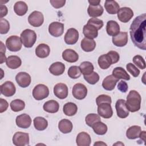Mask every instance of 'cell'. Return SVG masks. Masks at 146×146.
<instances>
[{"instance_id":"cell-1","label":"cell","mask_w":146,"mask_h":146,"mask_svg":"<svg viewBox=\"0 0 146 146\" xmlns=\"http://www.w3.org/2000/svg\"><path fill=\"white\" fill-rule=\"evenodd\" d=\"M146 14L136 17L131 25L129 34L132 42L135 46L143 50H146Z\"/></svg>"},{"instance_id":"cell-2","label":"cell","mask_w":146,"mask_h":146,"mask_svg":"<svg viewBox=\"0 0 146 146\" xmlns=\"http://www.w3.org/2000/svg\"><path fill=\"white\" fill-rule=\"evenodd\" d=\"M141 98L138 92L135 90L129 91L127 96L125 104L129 111L135 112L139 111L140 108Z\"/></svg>"},{"instance_id":"cell-3","label":"cell","mask_w":146,"mask_h":146,"mask_svg":"<svg viewBox=\"0 0 146 146\" xmlns=\"http://www.w3.org/2000/svg\"><path fill=\"white\" fill-rule=\"evenodd\" d=\"M20 38L23 46L27 48L31 47L36 42V34L34 30L26 29L21 34Z\"/></svg>"},{"instance_id":"cell-4","label":"cell","mask_w":146,"mask_h":146,"mask_svg":"<svg viewBox=\"0 0 146 146\" xmlns=\"http://www.w3.org/2000/svg\"><path fill=\"white\" fill-rule=\"evenodd\" d=\"M21 38L17 35H11L6 40V46L9 50L13 52L19 51L22 48Z\"/></svg>"},{"instance_id":"cell-5","label":"cell","mask_w":146,"mask_h":146,"mask_svg":"<svg viewBox=\"0 0 146 146\" xmlns=\"http://www.w3.org/2000/svg\"><path fill=\"white\" fill-rule=\"evenodd\" d=\"M49 95L48 88L44 84H39L33 90V96L36 100H40L46 98Z\"/></svg>"},{"instance_id":"cell-6","label":"cell","mask_w":146,"mask_h":146,"mask_svg":"<svg viewBox=\"0 0 146 146\" xmlns=\"http://www.w3.org/2000/svg\"><path fill=\"white\" fill-rule=\"evenodd\" d=\"M13 143L16 146H25L29 145V135L22 132H16L13 137Z\"/></svg>"},{"instance_id":"cell-7","label":"cell","mask_w":146,"mask_h":146,"mask_svg":"<svg viewBox=\"0 0 146 146\" xmlns=\"http://www.w3.org/2000/svg\"><path fill=\"white\" fill-rule=\"evenodd\" d=\"M28 22L30 25L34 27L40 26L44 22L43 14L38 11H34L28 17Z\"/></svg>"},{"instance_id":"cell-8","label":"cell","mask_w":146,"mask_h":146,"mask_svg":"<svg viewBox=\"0 0 146 146\" xmlns=\"http://www.w3.org/2000/svg\"><path fill=\"white\" fill-rule=\"evenodd\" d=\"M72 94L75 99L82 100L87 96V88L83 84L76 83L72 88Z\"/></svg>"},{"instance_id":"cell-9","label":"cell","mask_w":146,"mask_h":146,"mask_svg":"<svg viewBox=\"0 0 146 146\" xmlns=\"http://www.w3.org/2000/svg\"><path fill=\"white\" fill-rule=\"evenodd\" d=\"M117 18L120 21L123 23L129 22L133 16L132 10L128 7L120 8L117 13Z\"/></svg>"},{"instance_id":"cell-10","label":"cell","mask_w":146,"mask_h":146,"mask_svg":"<svg viewBox=\"0 0 146 146\" xmlns=\"http://www.w3.org/2000/svg\"><path fill=\"white\" fill-rule=\"evenodd\" d=\"M48 31L54 37L60 36L64 32V24L59 22H53L49 25Z\"/></svg>"},{"instance_id":"cell-11","label":"cell","mask_w":146,"mask_h":146,"mask_svg":"<svg viewBox=\"0 0 146 146\" xmlns=\"http://www.w3.org/2000/svg\"><path fill=\"white\" fill-rule=\"evenodd\" d=\"M117 115L119 117L124 119L129 115V111L127 108L125 101L124 99H119L115 104Z\"/></svg>"},{"instance_id":"cell-12","label":"cell","mask_w":146,"mask_h":146,"mask_svg":"<svg viewBox=\"0 0 146 146\" xmlns=\"http://www.w3.org/2000/svg\"><path fill=\"white\" fill-rule=\"evenodd\" d=\"M98 113L99 116L105 119H109L113 115L111 104L104 103L98 106Z\"/></svg>"},{"instance_id":"cell-13","label":"cell","mask_w":146,"mask_h":146,"mask_svg":"<svg viewBox=\"0 0 146 146\" xmlns=\"http://www.w3.org/2000/svg\"><path fill=\"white\" fill-rule=\"evenodd\" d=\"M15 80L17 84L22 88L28 87L31 81L30 75L25 72H20L18 73L15 76Z\"/></svg>"},{"instance_id":"cell-14","label":"cell","mask_w":146,"mask_h":146,"mask_svg":"<svg viewBox=\"0 0 146 146\" xmlns=\"http://www.w3.org/2000/svg\"><path fill=\"white\" fill-rule=\"evenodd\" d=\"M54 94L58 98L64 99L68 96V87L64 83H57L54 87Z\"/></svg>"},{"instance_id":"cell-15","label":"cell","mask_w":146,"mask_h":146,"mask_svg":"<svg viewBox=\"0 0 146 146\" xmlns=\"http://www.w3.org/2000/svg\"><path fill=\"white\" fill-rule=\"evenodd\" d=\"M79 39V33L74 28H70L67 30L64 35V41L67 44H75Z\"/></svg>"},{"instance_id":"cell-16","label":"cell","mask_w":146,"mask_h":146,"mask_svg":"<svg viewBox=\"0 0 146 146\" xmlns=\"http://www.w3.org/2000/svg\"><path fill=\"white\" fill-rule=\"evenodd\" d=\"M16 88L14 83L10 81H6L1 85V93L6 97L14 95Z\"/></svg>"},{"instance_id":"cell-17","label":"cell","mask_w":146,"mask_h":146,"mask_svg":"<svg viewBox=\"0 0 146 146\" xmlns=\"http://www.w3.org/2000/svg\"><path fill=\"white\" fill-rule=\"evenodd\" d=\"M15 123L17 125L19 128H28L31 125V119L29 115L23 113L17 116Z\"/></svg>"},{"instance_id":"cell-18","label":"cell","mask_w":146,"mask_h":146,"mask_svg":"<svg viewBox=\"0 0 146 146\" xmlns=\"http://www.w3.org/2000/svg\"><path fill=\"white\" fill-rule=\"evenodd\" d=\"M128 42V33L124 31L119 32V34L112 37L113 44L117 47H123Z\"/></svg>"},{"instance_id":"cell-19","label":"cell","mask_w":146,"mask_h":146,"mask_svg":"<svg viewBox=\"0 0 146 146\" xmlns=\"http://www.w3.org/2000/svg\"><path fill=\"white\" fill-rule=\"evenodd\" d=\"M83 33L86 38L93 39L98 36V30L93 25L87 23L83 26Z\"/></svg>"},{"instance_id":"cell-20","label":"cell","mask_w":146,"mask_h":146,"mask_svg":"<svg viewBox=\"0 0 146 146\" xmlns=\"http://www.w3.org/2000/svg\"><path fill=\"white\" fill-rule=\"evenodd\" d=\"M119 79L115 78L112 75H110L106 76L102 82V87L104 89L107 91L113 90Z\"/></svg>"},{"instance_id":"cell-21","label":"cell","mask_w":146,"mask_h":146,"mask_svg":"<svg viewBox=\"0 0 146 146\" xmlns=\"http://www.w3.org/2000/svg\"><path fill=\"white\" fill-rule=\"evenodd\" d=\"M91 142L90 135L86 132H81L76 136V143L78 146H89Z\"/></svg>"},{"instance_id":"cell-22","label":"cell","mask_w":146,"mask_h":146,"mask_svg":"<svg viewBox=\"0 0 146 146\" xmlns=\"http://www.w3.org/2000/svg\"><path fill=\"white\" fill-rule=\"evenodd\" d=\"M62 58L66 62L74 63L78 61L79 59V55L74 50L68 48L62 52Z\"/></svg>"},{"instance_id":"cell-23","label":"cell","mask_w":146,"mask_h":146,"mask_svg":"<svg viewBox=\"0 0 146 146\" xmlns=\"http://www.w3.org/2000/svg\"><path fill=\"white\" fill-rule=\"evenodd\" d=\"M49 71L51 74L55 76L63 74L65 71V65L62 62H56L53 63L49 67Z\"/></svg>"},{"instance_id":"cell-24","label":"cell","mask_w":146,"mask_h":146,"mask_svg":"<svg viewBox=\"0 0 146 146\" xmlns=\"http://www.w3.org/2000/svg\"><path fill=\"white\" fill-rule=\"evenodd\" d=\"M106 31L110 36H115L120 32V26L117 22L115 21H109L107 23Z\"/></svg>"},{"instance_id":"cell-25","label":"cell","mask_w":146,"mask_h":146,"mask_svg":"<svg viewBox=\"0 0 146 146\" xmlns=\"http://www.w3.org/2000/svg\"><path fill=\"white\" fill-rule=\"evenodd\" d=\"M98 62L99 66L103 70L107 69L111 64H113V62L108 53L100 55L98 58Z\"/></svg>"},{"instance_id":"cell-26","label":"cell","mask_w":146,"mask_h":146,"mask_svg":"<svg viewBox=\"0 0 146 146\" xmlns=\"http://www.w3.org/2000/svg\"><path fill=\"white\" fill-rule=\"evenodd\" d=\"M50 52L49 46L44 43L39 44L35 48L36 55L40 58H45L47 57Z\"/></svg>"},{"instance_id":"cell-27","label":"cell","mask_w":146,"mask_h":146,"mask_svg":"<svg viewBox=\"0 0 146 146\" xmlns=\"http://www.w3.org/2000/svg\"><path fill=\"white\" fill-rule=\"evenodd\" d=\"M82 49L86 52L92 51L96 47V42L94 39L84 38L80 43Z\"/></svg>"},{"instance_id":"cell-28","label":"cell","mask_w":146,"mask_h":146,"mask_svg":"<svg viewBox=\"0 0 146 146\" xmlns=\"http://www.w3.org/2000/svg\"><path fill=\"white\" fill-rule=\"evenodd\" d=\"M6 63L9 68L11 69H16L21 66L22 60L18 56L11 55L7 58Z\"/></svg>"},{"instance_id":"cell-29","label":"cell","mask_w":146,"mask_h":146,"mask_svg":"<svg viewBox=\"0 0 146 146\" xmlns=\"http://www.w3.org/2000/svg\"><path fill=\"white\" fill-rule=\"evenodd\" d=\"M43 108L45 111L48 113H56L59 111V104L56 101L50 100L44 103Z\"/></svg>"},{"instance_id":"cell-30","label":"cell","mask_w":146,"mask_h":146,"mask_svg":"<svg viewBox=\"0 0 146 146\" xmlns=\"http://www.w3.org/2000/svg\"><path fill=\"white\" fill-rule=\"evenodd\" d=\"M104 11V9L103 7L100 5H89L87 12L88 15L92 18H96L101 16Z\"/></svg>"},{"instance_id":"cell-31","label":"cell","mask_w":146,"mask_h":146,"mask_svg":"<svg viewBox=\"0 0 146 146\" xmlns=\"http://www.w3.org/2000/svg\"><path fill=\"white\" fill-rule=\"evenodd\" d=\"M104 7L107 12L110 14H115L120 9L119 5L115 1H106Z\"/></svg>"},{"instance_id":"cell-32","label":"cell","mask_w":146,"mask_h":146,"mask_svg":"<svg viewBox=\"0 0 146 146\" xmlns=\"http://www.w3.org/2000/svg\"><path fill=\"white\" fill-rule=\"evenodd\" d=\"M112 75L119 80L124 79L125 80H129L130 79V76L126 71L121 67H115L112 71Z\"/></svg>"},{"instance_id":"cell-33","label":"cell","mask_w":146,"mask_h":146,"mask_svg":"<svg viewBox=\"0 0 146 146\" xmlns=\"http://www.w3.org/2000/svg\"><path fill=\"white\" fill-rule=\"evenodd\" d=\"M73 128L72 122L68 119H62L58 124V128L63 133H68L71 132Z\"/></svg>"},{"instance_id":"cell-34","label":"cell","mask_w":146,"mask_h":146,"mask_svg":"<svg viewBox=\"0 0 146 146\" xmlns=\"http://www.w3.org/2000/svg\"><path fill=\"white\" fill-rule=\"evenodd\" d=\"M14 11L19 16L24 15L28 11V6L23 1H18L14 5Z\"/></svg>"},{"instance_id":"cell-35","label":"cell","mask_w":146,"mask_h":146,"mask_svg":"<svg viewBox=\"0 0 146 146\" xmlns=\"http://www.w3.org/2000/svg\"><path fill=\"white\" fill-rule=\"evenodd\" d=\"M141 131V129L140 126L132 125L127 130L126 136L129 139H135L139 137Z\"/></svg>"},{"instance_id":"cell-36","label":"cell","mask_w":146,"mask_h":146,"mask_svg":"<svg viewBox=\"0 0 146 146\" xmlns=\"http://www.w3.org/2000/svg\"><path fill=\"white\" fill-rule=\"evenodd\" d=\"M34 125L36 129L38 131H43L48 126L47 120L43 117L37 116L34 119Z\"/></svg>"},{"instance_id":"cell-37","label":"cell","mask_w":146,"mask_h":146,"mask_svg":"<svg viewBox=\"0 0 146 146\" xmlns=\"http://www.w3.org/2000/svg\"><path fill=\"white\" fill-rule=\"evenodd\" d=\"M63 111L64 113L67 116H74L77 112L78 107L75 103L72 102H68L64 105Z\"/></svg>"},{"instance_id":"cell-38","label":"cell","mask_w":146,"mask_h":146,"mask_svg":"<svg viewBox=\"0 0 146 146\" xmlns=\"http://www.w3.org/2000/svg\"><path fill=\"white\" fill-rule=\"evenodd\" d=\"M79 68L83 75H87L91 74L94 70V67L92 63L88 61H84L80 63Z\"/></svg>"},{"instance_id":"cell-39","label":"cell","mask_w":146,"mask_h":146,"mask_svg":"<svg viewBox=\"0 0 146 146\" xmlns=\"http://www.w3.org/2000/svg\"><path fill=\"white\" fill-rule=\"evenodd\" d=\"M92 128L94 131V132L99 135H103L106 133L107 131V126L106 124L102 122L101 121H98L95 123Z\"/></svg>"},{"instance_id":"cell-40","label":"cell","mask_w":146,"mask_h":146,"mask_svg":"<svg viewBox=\"0 0 146 146\" xmlns=\"http://www.w3.org/2000/svg\"><path fill=\"white\" fill-rule=\"evenodd\" d=\"M10 108L14 112H18L23 110L25 107V102L21 99H15L11 102Z\"/></svg>"},{"instance_id":"cell-41","label":"cell","mask_w":146,"mask_h":146,"mask_svg":"<svg viewBox=\"0 0 146 146\" xmlns=\"http://www.w3.org/2000/svg\"><path fill=\"white\" fill-rule=\"evenodd\" d=\"M101 121L100 116L96 113H89L85 118V121L87 125L92 127V126L98 121Z\"/></svg>"},{"instance_id":"cell-42","label":"cell","mask_w":146,"mask_h":146,"mask_svg":"<svg viewBox=\"0 0 146 146\" xmlns=\"http://www.w3.org/2000/svg\"><path fill=\"white\" fill-rule=\"evenodd\" d=\"M67 74L69 77L72 79L79 78L82 75V72L79 67L76 66H71L68 68Z\"/></svg>"},{"instance_id":"cell-43","label":"cell","mask_w":146,"mask_h":146,"mask_svg":"<svg viewBox=\"0 0 146 146\" xmlns=\"http://www.w3.org/2000/svg\"><path fill=\"white\" fill-rule=\"evenodd\" d=\"M84 79L90 84H96L99 80V75L96 72H92L91 74L87 75H83Z\"/></svg>"},{"instance_id":"cell-44","label":"cell","mask_w":146,"mask_h":146,"mask_svg":"<svg viewBox=\"0 0 146 146\" xmlns=\"http://www.w3.org/2000/svg\"><path fill=\"white\" fill-rule=\"evenodd\" d=\"M133 62L141 70L145 68V62L141 56L137 55L133 56Z\"/></svg>"},{"instance_id":"cell-45","label":"cell","mask_w":146,"mask_h":146,"mask_svg":"<svg viewBox=\"0 0 146 146\" xmlns=\"http://www.w3.org/2000/svg\"><path fill=\"white\" fill-rule=\"evenodd\" d=\"M10 29V24L7 20L4 18L0 19V33L5 34L8 33Z\"/></svg>"},{"instance_id":"cell-46","label":"cell","mask_w":146,"mask_h":146,"mask_svg":"<svg viewBox=\"0 0 146 146\" xmlns=\"http://www.w3.org/2000/svg\"><path fill=\"white\" fill-rule=\"evenodd\" d=\"M126 68L127 71L134 77H137L140 73V70L132 63L127 64Z\"/></svg>"},{"instance_id":"cell-47","label":"cell","mask_w":146,"mask_h":146,"mask_svg":"<svg viewBox=\"0 0 146 146\" xmlns=\"http://www.w3.org/2000/svg\"><path fill=\"white\" fill-rule=\"evenodd\" d=\"M112 102L111 98L107 95H100L98 96L96 99V103L97 106L100 105L102 103H107L111 104Z\"/></svg>"},{"instance_id":"cell-48","label":"cell","mask_w":146,"mask_h":146,"mask_svg":"<svg viewBox=\"0 0 146 146\" xmlns=\"http://www.w3.org/2000/svg\"><path fill=\"white\" fill-rule=\"evenodd\" d=\"M87 23L90 24L95 26L98 30H100L103 26V22L102 20L96 18H90L88 22Z\"/></svg>"},{"instance_id":"cell-49","label":"cell","mask_w":146,"mask_h":146,"mask_svg":"<svg viewBox=\"0 0 146 146\" xmlns=\"http://www.w3.org/2000/svg\"><path fill=\"white\" fill-rule=\"evenodd\" d=\"M50 3L55 9H59L64 6L66 1L65 0H50Z\"/></svg>"},{"instance_id":"cell-50","label":"cell","mask_w":146,"mask_h":146,"mask_svg":"<svg viewBox=\"0 0 146 146\" xmlns=\"http://www.w3.org/2000/svg\"><path fill=\"white\" fill-rule=\"evenodd\" d=\"M108 54L110 56V57L113 62V64L117 63L119 60L120 56H119V54H118V52H117L116 51H110L108 52Z\"/></svg>"},{"instance_id":"cell-51","label":"cell","mask_w":146,"mask_h":146,"mask_svg":"<svg viewBox=\"0 0 146 146\" xmlns=\"http://www.w3.org/2000/svg\"><path fill=\"white\" fill-rule=\"evenodd\" d=\"M117 89L121 92H126L128 89L127 83L123 80H121L117 84Z\"/></svg>"},{"instance_id":"cell-52","label":"cell","mask_w":146,"mask_h":146,"mask_svg":"<svg viewBox=\"0 0 146 146\" xmlns=\"http://www.w3.org/2000/svg\"><path fill=\"white\" fill-rule=\"evenodd\" d=\"M0 103H1V105H0V112L2 113L4 111H6V110L7 109V108L9 107V104H8L6 100H5V99H3L2 98L0 99Z\"/></svg>"},{"instance_id":"cell-53","label":"cell","mask_w":146,"mask_h":146,"mask_svg":"<svg viewBox=\"0 0 146 146\" xmlns=\"http://www.w3.org/2000/svg\"><path fill=\"white\" fill-rule=\"evenodd\" d=\"M0 9H1L0 17H1V18H2L3 17H5L7 15L8 10H7V7L5 5H1Z\"/></svg>"},{"instance_id":"cell-54","label":"cell","mask_w":146,"mask_h":146,"mask_svg":"<svg viewBox=\"0 0 146 146\" xmlns=\"http://www.w3.org/2000/svg\"><path fill=\"white\" fill-rule=\"evenodd\" d=\"M1 52L0 54H5V52H6V47L4 45V44L2 42H1Z\"/></svg>"},{"instance_id":"cell-55","label":"cell","mask_w":146,"mask_h":146,"mask_svg":"<svg viewBox=\"0 0 146 146\" xmlns=\"http://www.w3.org/2000/svg\"><path fill=\"white\" fill-rule=\"evenodd\" d=\"M139 137L141 139V140H143L144 143L145 142V131H141L139 135Z\"/></svg>"},{"instance_id":"cell-56","label":"cell","mask_w":146,"mask_h":146,"mask_svg":"<svg viewBox=\"0 0 146 146\" xmlns=\"http://www.w3.org/2000/svg\"><path fill=\"white\" fill-rule=\"evenodd\" d=\"M88 3H90V5L95 6V5H100V1H95V0H94V1H88Z\"/></svg>"},{"instance_id":"cell-57","label":"cell","mask_w":146,"mask_h":146,"mask_svg":"<svg viewBox=\"0 0 146 146\" xmlns=\"http://www.w3.org/2000/svg\"><path fill=\"white\" fill-rule=\"evenodd\" d=\"M107 145V144L104 143H103V142H100V141H98L97 143H94V145Z\"/></svg>"}]
</instances>
